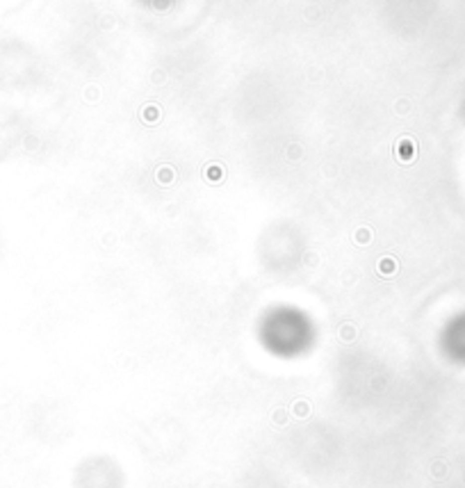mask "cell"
<instances>
[{
  "label": "cell",
  "mask_w": 465,
  "mask_h": 488,
  "mask_svg": "<svg viewBox=\"0 0 465 488\" xmlns=\"http://www.w3.org/2000/svg\"><path fill=\"white\" fill-rule=\"evenodd\" d=\"M262 338L265 344L281 356H294L310 344L313 328H310L306 315L292 308H281L267 315L262 324Z\"/></svg>",
  "instance_id": "6da1fadb"
},
{
  "label": "cell",
  "mask_w": 465,
  "mask_h": 488,
  "mask_svg": "<svg viewBox=\"0 0 465 488\" xmlns=\"http://www.w3.org/2000/svg\"><path fill=\"white\" fill-rule=\"evenodd\" d=\"M121 468L108 456H92L78 470V488H121Z\"/></svg>",
  "instance_id": "7a4b0ae2"
}]
</instances>
